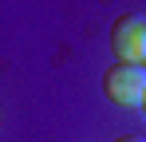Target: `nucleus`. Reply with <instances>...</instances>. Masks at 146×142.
I'll return each mask as SVG.
<instances>
[{
  "label": "nucleus",
  "mask_w": 146,
  "mask_h": 142,
  "mask_svg": "<svg viewBox=\"0 0 146 142\" xmlns=\"http://www.w3.org/2000/svg\"><path fill=\"white\" fill-rule=\"evenodd\" d=\"M111 47L119 63H146V16H122L111 28Z\"/></svg>",
  "instance_id": "obj_2"
},
{
  "label": "nucleus",
  "mask_w": 146,
  "mask_h": 142,
  "mask_svg": "<svg viewBox=\"0 0 146 142\" xmlns=\"http://www.w3.org/2000/svg\"><path fill=\"white\" fill-rule=\"evenodd\" d=\"M115 142H146L142 134H122V138H115Z\"/></svg>",
  "instance_id": "obj_3"
},
{
  "label": "nucleus",
  "mask_w": 146,
  "mask_h": 142,
  "mask_svg": "<svg viewBox=\"0 0 146 142\" xmlns=\"http://www.w3.org/2000/svg\"><path fill=\"white\" fill-rule=\"evenodd\" d=\"M103 95L119 107H142L146 103V63H115L103 75Z\"/></svg>",
  "instance_id": "obj_1"
},
{
  "label": "nucleus",
  "mask_w": 146,
  "mask_h": 142,
  "mask_svg": "<svg viewBox=\"0 0 146 142\" xmlns=\"http://www.w3.org/2000/svg\"><path fill=\"white\" fill-rule=\"evenodd\" d=\"M142 107H146V103H142Z\"/></svg>",
  "instance_id": "obj_4"
}]
</instances>
